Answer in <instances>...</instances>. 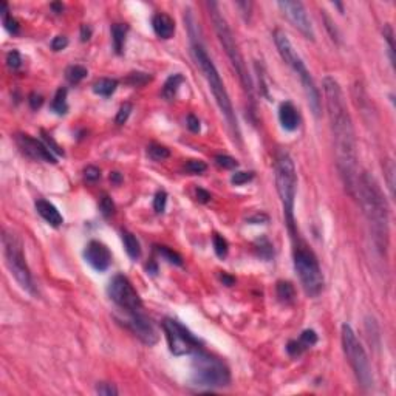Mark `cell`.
<instances>
[{
    "label": "cell",
    "mask_w": 396,
    "mask_h": 396,
    "mask_svg": "<svg viewBox=\"0 0 396 396\" xmlns=\"http://www.w3.org/2000/svg\"><path fill=\"white\" fill-rule=\"evenodd\" d=\"M324 95H325V107L331 127L336 163L345 189L351 197H356V186H358V150H356V138L353 121L348 113L344 93L340 85L331 76L324 77Z\"/></svg>",
    "instance_id": "cell-1"
},
{
    "label": "cell",
    "mask_w": 396,
    "mask_h": 396,
    "mask_svg": "<svg viewBox=\"0 0 396 396\" xmlns=\"http://www.w3.org/2000/svg\"><path fill=\"white\" fill-rule=\"evenodd\" d=\"M356 197L359 198L362 212L368 221V226L373 234V242L381 254L387 253L389 248V207L386 203L378 181L370 174H361L356 186Z\"/></svg>",
    "instance_id": "cell-2"
},
{
    "label": "cell",
    "mask_w": 396,
    "mask_h": 396,
    "mask_svg": "<svg viewBox=\"0 0 396 396\" xmlns=\"http://www.w3.org/2000/svg\"><path fill=\"white\" fill-rule=\"evenodd\" d=\"M192 53H194L197 65L200 67L204 79L207 81V85H209L210 91H212L217 105L220 107V110L224 115V118H226V123L229 124L232 133L235 135L234 138L240 139L239 123H237V116H235V112L232 109V102L229 99L226 87H224V84L221 81V76L218 74V70L215 67V64L212 62V59L209 58V55H207V51L204 50L203 44L200 41H197V37H192Z\"/></svg>",
    "instance_id": "cell-3"
},
{
    "label": "cell",
    "mask_w": 396,
    "mask_h": 396,
    "mask_svg": "<svg viewBox=\"0 0 396 396\" xmlns=\"http://www.w3.org/2000/svg\"><path fill=\"white\" fill-rule=\"evenodd\" d=\"M207 8H209V16L212 19V23H214V28H215V33H217V37L218 41L226 53L228 59L231 61L232 67L239 76L240 82L246 91V95L249 98V101L254 104V87H253V81H251V76L246 70V64H245V59H243V55L237 45V41L232 34V30L229 28V25L224 19V16L221 14V11L218 8V3L215 2H209L207 3Z\"/></svg>",
    "instance_id": "cell-4"
},
{
    "label": "cell",
    "mask_w": 396,
    "mask_h": 396,
    "mask_svg": "<svg viewBox=\"0 0 396 396\" xmlns=\"http://www.w3.org/2000/svg\"><path fill=\"white\" fill-rule=\"evenodd\" d=\"M274 42H275L277 50H279V53H280L282 59L299 76L300 82H302V87H303V90H305V93H307L311 112L314 113V116H319L321 115V109H322L321 107V104H322L321 93H319V88L316 87V84H314V79H313L311 73L305 67V62L302 61V58L299 56V53L293 47L291 41H289L288 36L282 30H275L274 31Z\"/></svg>",
    "instance_id": "cell-5"
},
{
    "label": "cell",
    "mask_w": 396,
    "mask_h": 396,
    "mask_svg": "<svg viewBox=\"0 0 396 396\" xmlns=\"http://www.w3.org/2000/svg\"><path fill=\"white\" fill-rule=\"evenodd\" d=\"M192 381L207 389L226 387L231 384L229 367L214 354L198 348L192 353Z\"/></svg>",
    "instance_id": "cell-6"
},
{
    "label": "cell",
    "mask_w": 396,
    "mask_h": 396,
    "mask_svg": "<svg viewBox=\"0 0 396 396\" xmlns=\"http://www.w3.org/2000/svg\"><path fill=\"white\" fill-rule=\"evenodd\" d=\"M275 184L283 206L288 228L294 231V203L297 192V172L294 161L288 153H280L275 161Z\"/></svg>",
    "instance_id": "cell-7"
},
{
    "label": "cell",
    "mask_w": 396,
    "mask_h": 396,
    "mask_svg": "<svg viewBox=\"0 0 396 396\" xmlns=\"http://www.w3.org/2000/svg\"><path fill=\"white\" fill-rule=\"evenodd\" d=\"M2 245H3V257L5 263L14 277L16 282L30 294H36V286L33 282V277L30 268L26 265V259L23 254V245L19 237L14 232L3 231L2 235Z\"/></svg>",
    "instance_id": "cell-8"
},
{
    "label": "cell",
    "mask_w": 396,
    "mask_h": 396,
    "mask_svg": "<svg viewBox=\"0 0 396 396\" xmlns=\"http://www.w3.org/2000/svg\"><path fill=\"white\" fill-rule=\"evenodd\" d=\"M342 345L359 386L365 390L373 387V372L368 356L348 324L342 325Z\"/></svg>",
    "instance_id": "cell-9"
},
{
    "label": "cell",
    "mask_w": 396,
    "mask_h": 396,
    "mask_svg": "<svg viewBox=\"0 0 396 396\" xmlns=\"http://www.w3.org/2000/svg\"><path fill=\"white\" fill-rule=\"evenodd\" d=\"M294 268L307 296L318 297L324 289V274L311 249L307 246L294 249Z\"/></svg>",
    "instance_id": "cell-10"
},
{
    "label": "cell",
    "mask_w": 396,
    "mask_h": 396,
    "mask_svg": "<svg viewBox=\"0 0 396 396\" xmlns=\"http://www.w3.org/2000/svg\"><path fill=\"white\" fill-rule=\"evenodd\" d=\"M163 330L166 333L169 350L175 356H186V354L194 353L198 348H201L200 340H198L181 322L175 319H164Z\"/></svg>",
    "instance_id": "cell-11"
},
{
    "label": "cell",
    "mask_w": 396,
    "mask_h": 396,
    "mask_svg": "<svg viewBox=\"0 0 396 396\" xmlns=\"http://www.w3.org/2000/svg\"><path fill=\"white\" fill-rule=\"evenodd\" d=\"M107 291H109L110 299L127 314L142 310V300L126 275L123 274L115 275L109 283Z\"/></svg>",
    "instance_id": "cell-12"
},
{
    "label": "cell",
    "mask_w": 396,
    "mask_h": 396,
    "mask_svg": "<svg viewBox=\"0 0 396 396\" xmlns=\"http://www.w3.org/2000/svg\"><path fill=\"white\" fill-rule=\"evenodd\" d=\"M279 8L282 9L283 14L289 19L296 28L305 36L310 41H314V30H313V25H311V20L308 17V12L303 6V3L300 2H293V0H282V2L277 3Z\"/></svg>",
    "instance_id": "cell-13"
},
{
    "label": "cell",
    "mask_w": 396,
    "mask_h": 396,
    "mask_svg": "<svg viewBox=\"0 0 396 396\" xmlns=\"http://www.w3.org/2000/svg\"><path fill=\"white\" fill-rule=\"evenodd\" d=\"M129 328L141 342H144L146 345H155L158 342V333L153 327V324L150 322V319L147 318L146 314L141 311H135V313H129V321H127Z\"/></svg>",
    "instance_id": "cell-14"
},
{
    "label": "cell",
    "mask_w": 396,
    "mask_h": 396,
    "mask_svg": "<svg viewBox=\"0 0 396 396\" xmlns=\"http://www.w3.org/2000/svg\"><path fill=\"white\" fill-rule=\"evenodd\" d=\"M16 142H17L19 149H20L26 156L33 158V160L45 161V163H51V164L58 163V161H56L55 153H53V152L47 147V144L42 142V141H39V139H36V138H33V136H30V135L20 133V135L16 136Z\"/></svg>",
    "instance_id": "cell-15"
},
{
    "label": "cell",
    "mask_w": 396,
    "mask_h": 396,
    "mask_svg": "<svg viewBox=\"0 0 396 396\" xmlns=\"http://www.w3.org/2000/svg\"><path fill=\"white\" fill-rule=\"evenodd\" d=\"M84 257L87 260L88 265L102 272L105 269H109L110 263H112V253L110 249L105 246L104 243L98 242V240H91L84 251Z\"/></svg>",
    "instance_id": "cell-16"
},
{
    "label": "cell",
    "mask_w": 396,
    "mask_h": 396,
    "mask_svg": "<svg viewBox=\"0 0 396 396\" xmlns=\"http://www.w3.org/2000/svg\"><path fill=\"white\" fill-rule=\"evenodd\" d=\"M152 28L160 39H170L175 33V22L166 12H156L152 17Z\"/></svg>",
    "instance_id": "cell-17"
},
{
    "label": "cell",
    "mask_w": 396,
    "mask_h": 396,
    "mask_svg": "<svg viewBox=\"0 0 396 396\" xmlns=\"http://www.w3.org/2000/svg\"><path fill=\"white\" fill-rule=\"evenodd\" d=\"M36 210H37V214L41 215L48 224H51V226L59 228L61 224L64 223V217L61 215L58 207L53 203L44 200V198H41V200L36 201Z\"/></svg>",
    "instance_id": "cell-18"
},
{
    "label": "cell",
    "mask_w": 396,
    "mask_h": 396,
    "mask_svg": "<svg viewBox=\"0 0 396 396\" xmlns=\"http://www.w3.org/2000/svg\"><path fill=\"white\" fill-rule=\"evenodd\" d=\"M279 120L285 130L294 132L300 124V116L293 102H283L279 109Z\"/></svg>",
    "instance_id": "cell-19"
},
{
    "label": "cell",
    "mask_w": 396,
    "mask_h": 396,
    "mask_svg": "<svg viewBox=\"0 0 396 396\" xmlns=\"http://www.w3.org/2000/svg\"><path fill=\"white\" fill-rule=\"evenodd\" d=\"M275 294L277 299L283 303H293L296 299V288L291 282L288 280H279L275 285Z\"/></svg>",
    "instance_id": "cell-20"
},
{
    "label": "cell",
    "mask_w": 396,
    "mask_h": 396,
    "mask_svg": "<svg viewBox=\"0 0 396 396\" xmlns=\"http://www.w3.org/2000/svg\"><path fill=\"white\" fill-rule=\"evenodd\" d=\"M184 82V77L180 74V73H175L172 76L167 77V81L164 82V87H163V96L164 99L167 101H172L177 95V91L180 88V85Z\"/></svg>",
    "instance_id": "cell-21"
},
{
    "label": "cell",
    "mask_w": 396,
    "mask_h": 396,
    "mask_svg": "<svg viewBox=\"0 0 396 396\" xmlns=\"http://www.w3.org/2000/svg\"><path fill=\"white\" fill-rule=\"evenodd\" d=\"M126 36H127V25H124V23L112 25V41H113V47H115V51L118 53V55H121L123 50H124Z\"/></svg>",
    "instance_id": "cell-22"
},
{
    "label": "cell",
    "mask_w": 396,
    "mask_h": 396,
    "mask_svg": "<svg viewBox=\"0 0 396 396\" xmlns=\"http://www.w3.org/2000/svg\"><path fill=\"white\" fill-rule=\"evenodd\" d=\"M118 88V81L116 79H109V77H102L99 81L95 82L93 85V91L99 96H104V98H109L112 96Z\"/></svg>",
    "instance_id": "cell-23"
},
{
    "label": "cell",
    "mask_w": 396,
    "mask_h": 396,
    "mask_svg": "<svg viewBox=\"0 0 396 396\" xmlns=\"http://www.w3.org/2000/svg\"><path fill=\"white\" fill-rule=\"evenodd\" d=\"M123 243H124V248L127 251V254L130 259H139L141 257V246H139V242L136 240V237L129 232V231H123Z\"/></svg>",
    "instance_id": "cell-24"
},
{
    "label": "cell",
    "mask_w": 396,
    "mask_h": 396,
    "mask_svg": "<svg viewBox=\"0 0 396 396\" xmlns=\"http://www.w3.org/2000/svg\"><path fill=\"white\" fill-rule=\"evenodd\" d=\"M51 109L58 115H65L68 110V104H67V88H59L55 95V99L51 102Z\"/></svg>",
    "instance_id": "cell-25"
},
{
    "label": "cell",
    "mask_w": 396,
    "mask_h": 396,
    "mask_svg": "<svg viewBox=\"0 0 396 396\" xmlns=\"http://www.w3.org/2000/svg\"><path fill=\"white\" fill-rule=\"evenodd\" d=\"M0 8H2V19H3V25H5V28L11 33V34H17L19 31H20V25H19V22L12 17L11 14H9V11H8V5L5 3V2H2L0 3Z\"/></svg>",
    "instance_id": "cell-26"
},
{
    "label": "cell",
    "mask_w": 396,
    "mask_h": 396,
    "mask_svg": "<svg viewBox=\"0 0 396 396\" xmlns=\"http://www.w3.org/2000/svg\"><path fill=\"white\" fill-rule=\"evenodd\" d=\"M87 73H88L87 68L82 67V65H70V67L67 68V71H65V77L68 79V82L77 84L87 76Z\"/></svg>",
    "instance_id": "cell-27"
},
{
    "label": "cell",
    "mask_w": 396,
    "mask_h": 396,
    "mask_svg": "<svg viewBox=\"0 0 396 396\" xmlns=\"http://www.w3.org/2000/svg\"><path fill=\"white\" fill-rule=\"evenodd\" d=\"M147 155L152 158L153 161H164L170 156V150L167 147L161 146V144H155L153 142L147 147Z\"/></svg>",
    "instance_id": "cell-28"
},
{
    "label": "cell",
    "mask_w": 396,
    "mask_h": 396,
    "mask_svg": "<svg viewBox=\"0 0 396 396\" xmlns=\"http://www.w3.org/2000/svg\"><path fill=\"white\" fill-rule=\"evenodd\" d=\"M256 249H257L259 256L263 257V259H266V260H269L272 257V254H274L272 245H271V242L266 239V237H262V239H259L256 242Z\"/></svg>",
    "instance_id": "cell-29"
},
{
    "label": "cell",
    "mask_w": 396,
    "mask_h": 396,
    "mask_svg": "<svg viewBox=\"0 0 396 396\" xmlns=\"http://www.w3.org/2000/svg\"><path fill=\"white\" fill-rule=\"evenodd\" d=\"M156 251H158V253H160V256L164 257L169 263H174V265H178V266L183 265V259H181V256L177 254L175 251H172L170 248H167V246H156Z\"/></svg>",
    "instance_id": "cell-30"
},
{
    "label": "cell",
    "mask_w": 396,
    "mask_h": 396,
    "mask_svg": "<svg viewBox=\"0 0 396 396\" xmlns=\"http://www.w3.org/2000/svg\"><path fill=\"white\" fill-rule=\"evenodd\" d=\"M214 249H215V254L220 257V259H224L228 256V251H229V245H228V240L224 239L223 235L220 234H214Z\"/></svg>",
    "instance_id": "cell-31"
},
{
    "label": "cell",
    "mask_w": 396,
    "mask_h": 396,
    "mask_svg": "<svg viewBox=\"0 0 396 396\" xmlns=\"http://www.w3.org/2000/svg\"><path fill=\"white\" fill-rule=\"evenodd\" d=\"M382 33H384V39L387 41L389 44V53H390V62L392 65L395 67V44H393V39H395V33H393V28H392V25H386L384 26V30H382Z\"/></svg>",
    "instance_id": "cell-32"
},
{
    "label": "cell",
    "mask_w": 396,
    "mask_h": 396,
    "mask_svg": "<svg viewBox=\"0 0 396 396\" xmlns=\"http://www.w3.org/2000/svg\"><path fill=\"white\" fill-rule=\"evenodd\" d=\"M299 342L303 345V348L307 350V348H310V347L318 344V334H316L314 330H305V331L300 334Z\"/></svg>",
    "instance_id": "cell-33"
},
{
    "label": "cell",
    "mask_w": 396,
    "mask_h": 396,
    "mask_svg": "<svg viewBox=\"0 0 396 396\" xmlns=\"http://www.w3.org/2000/svg\"><path fill=\"white\" fill-rule=\"evenodd\" d=\"M215 163L223 167V169H237L239 167V161L235 158L229 156V155H217L215 156Z\"/></svg>",
    "instance_id": "cell-34"
},
{
    "label": "cell",
    "mask_w": 396,
    "mask_h": 396,
    "mask_svg": "<svg viewBox=\"0 0 396 396\" xmlns=\"http://www.w3.org/2000/svg\"><path fill=\"white\" fill-rule=\"evenodd\" d=\"M166 203H167V194L164 191H158L156 195H155V198H153V209H155V212H158V214L164 212Z\"/></svg>",
    "instance_id": "cell-35"
},
{
    "label": "cell",
    "mask_w": 396,
    "mask_h": 396,
    "mask_svg": "<svg viewBox=\"0 0 396 396\" xmlns=\"http://www.w3.org/2000/svg\"><path fill=\"white\" fill-rule=\"evenodd\" d=\"M384 172H386V177H387V186H389V191H390V197H395V164L392 160L387 161V166L384 167Z\"/></svg>",
    "instance_id": "cell-36"
},
{
    "label": "cell",
    "mask_w": 396,
    "mask_h": 396,
    "mask_svg": "<svg viewBox=\"0 0 396 396\" xmlns=\"http://www.w3.org/2000/svg\"><path fill=\"white\" fill-rule=\"evenodd\" d=\"M206 169H207L206 163H203L200 160H191V161L186 163V170L189 174H194V175H200V174L206 172Z\"/></svg>",
    "instance_id": "cell-37"
},
{
    "label": "cell",
    "mask_w": 396,
    "mask_h": 396,
    "mask_svg": "<svg viewBox=\"0 0 396 396\" xmlns=\"http://www.w3.org/2000/svg\"><path fill=\"white\" fill-rule=\"evenodd\" d=\"M99 209H101V212H102L104 217H110L115 212V204L112 201V198L107 197V195H104L101 198V201H99Z\"/></svg>",
    "instance_id": "cell-38"
},
{
    "label": "cell",
    "mask_w": 396,
    "mask_h": 396,
    "mask_svg": "<svg viewBox=\"0 0 396 396\" xmlns=\"http://www.w3.org/2000/svg\"><path fill=\"white\" fill-rule=\"evenodd\" d=\"M6 65H8L9 68H12V70H17L20 65H22V56H20V53L16 51V50L9 51L8 55H6Z\"/></svg>",
    "instance_id": "cell-39"
},
{
    "label": "cell",
    "mask_w": 396,
    "mask_h": 396,
    "mask_svg": "<svg viewBox=\"0 0 396 396\" xmlns=\"http://www.w3.org/2000/svg\"><path fill=\"white\" fill-rule=\"evenodd\" d=\"M132 104L130 102H124L121 107H120V112H118V115H116V124H124L127 120H129V116H130V113H132Z\"/></svg>",
    "instance_id": "cell-40"
},
{
    "label": "cell",
    "mask_w": 396,
    "mask_h": 396,
    "mask_svg": "<svg viewBox=\"0 0 396 396\" xmlns=\"http://www.w3.org/2000/svg\"><path fill=\"white\" fill-rule=\"evenodd\" d=\"M254 178V172H235L231 177V181L235 184V186H242V184L248 183Z\"/></svg>",
    "instance_id": "cell-41"
},
{
    "label": "cell",
    "mask_w": 396,
    "mask_h": 396,
    "mask_svg": "<svg viewBox=\"0 0 396 396\" xmlns=\"http://www.w3.org/2000/svg\"><path fill=\"white\" fill-rule=\"evenodd\" d=\"M96 393L102 396H116L118 390L113 384H107V382H99L96 386Z\"/></svg>",
    "instance_id": "cell-42"
},
{
    "label": "cell",
    "mask_w": 396,
    "mask_h": 396,
    "mask_svg": "<svg viewBox=\"0 0 396 396\" xmlns=\"http://www.w3.org/2000/svg\"><path fill=\"white\" fill-rule=\"evenodd\" d=\"M150 81V76L146 73H132L129 77V82L132 85H144L146 82Z\"/></svg>",
    "instance_id": "cell-43"
},
{
    "label": "cell",
    "mask_w": 396,
    "mask_h": 396,
    "mask_svg": "<svg viewBox=\"0 0 396 396\" xmlns=\"http://www.w3.org/2000/svg\"><path fill=\"white\" fill-rule=\"evenodd\" d=\"M84 177L87 181H96L101 178V170L96 166H87L84 170Z\"/></svg>",
    "instance_id": "cell-44"
},
{
    "label": "cell",
    "mask_w": 396,
    "mask_h": 396,
    "mask_svg": "<svg viewBox=\"0 0 396 396\" xmlns=\"http://www.w3.org/2000/svg\"><path fill=\"white\" fill-rule=\"evenodd\" d=\"M286 351L291 356H299V354H302L303 351H305V348H303V345L300 344L299 340H289L288 345H286Z\"/></svg>",
    "instance_id": "cell-45"
},
{
    "label": "cell",
    "mask_w": 396,
    "mask_h": 396,
    "mask_svg": "<svg viewBox=\"0 0 396 396\" xmlns=\"http://www.w3.org/2000/svg\"><path fill=\"white\" fill-rule=\"evenodd\" d=\"M42 136H44V141L47 144V147L53 152V153H56V155H64V150L58 146V144L55 142V139H53L50 135H47L45 132H42Z\"/></svg>",
    "instance_id": "cell-46"
},
{
    "label": "cell",
    "mask_w": 396,
    "mask_h": 396,
    "mask_svg": "<svg viewBox=\"0 0 396 396\" xmlns=\"http://www.w3.org/2000/svg\"><path fill=\"white\" fill-rule=\"evenodd\" d=\"M67 45H68V39L65 36H56L51 41V48L55 51H61L64 48H67Z\"/></svg>",
    "instance_id": "cell-47"
},
{
    "label": "cell",
    "mask_w": 396,
    "mask_h": 396,
    "mask_svg": "<svg viewBox=\"0 0 396 396\" xmlns=\"http://www.w3.org/2000/svg\"><path fill=\"white\" fill-rule=\"evenodd\" d=\"M188 127L191 132H194V133H198V132H200V120H198L195 115H189L188 116Z\"/></svg>",
    "instance_id": "cell-48"
},
{
    "label": "cell",
    "mask_w": 396,
    "mask_h": 396,
    "mask_svg": "<svg viewBox=\"0 0 396 396\" xmlns=\"http://www.w3.org/2000/svg\"><path fill=\"white\" fill-rule=\"evenodd\" d=\"M324 20H325V26H327V30L330 31V34H331V39H333V41H337V39H339V34H337V31H336V28H334L333 22L330 20V17H328L327 14H324Z\"/></svg>",
    "instance_id": "cell-49"
},
{
    "label": "cell",
    "mask_w": 396,
    "mask_h": 396,
    "mask_svg": "<svg viewBox=\"0 0 396 396\" xmlns=\"http://www.w3.org/2000/svg\"><path fill=\"white\" fill-rule=\"evenodd\" d=\"M42 102H44V99H42V96L41 95H37V93H31L30 95V105H31V109H39L42 105Z\"/></svg>",
    "instance_id": "cell-50"
},
{
    "label": "cell",
    "mask_w": 396,
    "mask_h": 396,
    "mask_svg": "<svg viewBox=\"0 0 396 396\" xmlns=\"http://www.w3.org/2000/svg\"><path fill=\"white\" fill-rule=\"evenodd\" d=\"M197 198H198V201H201V203H209L210 201V194L201 188H198L197 189Z\"/></svg>",
    "instance_id": "cell-51"
},
{
    "label": "cell",
    "mask_w": 396,
    "mask_h": 396,
    "mask_svg": "<svg viewBox=\"0 0 396 396\" xmlns=\"http://www.w3.org/2000/svg\"><path fill=\"white\" fill-rule=\"evenodd\" d=\"M90 36H91V28H90L88 25H82V26H81V41H82V42L88 41Z\"/></svg>",
    "instance_id": "cell-52"
},
{
    "label": "cell",
    "mask_w": 396,
    "mask_h": 396,
    "mask_svg": "<svg viewBox=\"0 0 396 396\" xmlns=\"http://www.w3.org/2000/svg\"><path fill=\"white\" fill-rule=\"evenodd\" d=\"M248 221L249 223H262V221H268V217L265 214H256L253 217H249Z\"/></svg>",
    "instance_id": "cell-53"
},
{
    "label": "cell",
    "mask_w": 396,
    "mask_h": 396,
    "mask_svg": "<svg viewBox=\"0 0 396 396\" xmlns=\"http://www.w3.org/2000/svg\"><path fill=\"white\" fill-rule=\"evenodd\" d=\"M221 280H223L224 285H228V286H231V285L235 283V279H234V277H231V275H228V274H221Z\"/></svg>",
    "instance_id": "cell-54"
},
{
    "label": "cell",
    "mask_w": 396,
    "mask_h": 396,
    "mask_svg": "<svg viewBox=\"0 0 396 396\" xmlns=\"http://www.w3.org/2000/svg\"><path fill=\"white\" fill-rule=\"evenodd\" d=\"M110 181L115 183V184H120L123 181V175L120 172H112L110 174Z\"/></svg>",
    "instance_id": "cell-55"
},
{
    "label": "cell",
    "mask_w": 396,
    "mask_h": 396,
    "mask_svg": "<svg viewBox=\"0 0 396 396\" xmlns=\"http://www.w3.org/2000/svg\"><path fill=\"white\" fill-rule=\"evenodd\" d=\"M51 8L55 9L56 12H62L64 11V5L62 3H51Z\"/></svg>",
    "instance_id": "cell-56"
}]
</instances>
